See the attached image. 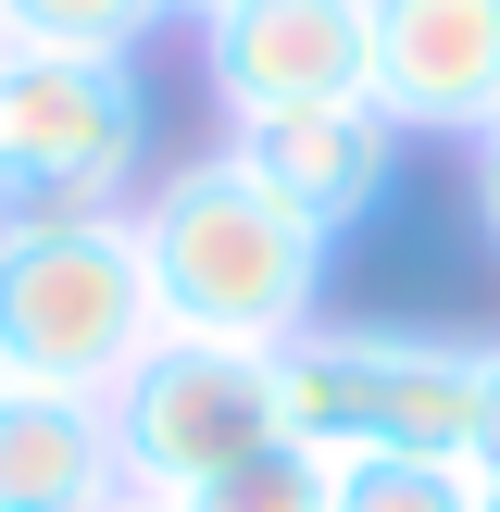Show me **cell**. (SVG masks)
Here are the masks:
<instances>
[{
	"mask_svg": "<svg viewBox=\"0 0 500 512\" xmlns=\"http://www.w3.org/2000/svg\"><path fill=\"white\" fill-rule=\"evenodd\" d=\"M138 250H150V313L188 350H263L275 363L288 338L325 325V263H338V238H313V225H300L263 175H238L225 150L175 163L163 188L138 200Z\"/></svg>",
	"mask_w": 500,
	"mask_h": 512,
	"instance_id": "6da1fadb",
	"label": "cell"
},
{
	"mask_svg": "<svg viewBox=\"0 0 500 512\" xmlns=\"http://www.w3.org/2000/svg\"><path fill=\"white\" fill-rule=\"evenodd\" d=\"M163 350L138 200L125 213H0V388L113 400Z\"/></svg>",
	"mask_w": 500,
	"mask_h": 512,
	"instance_id": "7a4b0ae2",
	"label": "cell"
},
{
	"mask_svg": "<svg viewBox=\"0 0 500 512\" xmlns=\"http://www.w3.org/2000/svg\"><path fill=\"white\" fill-rule=\"evenodd\" d=\"M488 338L438 325H313L275 350V438L338 463H475Z\"/></svg>",
	"mask_w": 500,
	"mask_h": 512,
	"instance_id": "3957f363",
	"label": "cell"
},
{
	"mask_svg": "<svg viewBox=\"0 0 500 512\" xmlns=\"http://www.w3.org/2000/svg\"><path fill=\"white\" fill-rule=\"evenodd\" d=\"M150 175V75L13 50L0 63V213H125Z\"/></svg>",
	"mask_w": 500,
	"mask_h": 512,
	"instance_id": "277c9868",
	"label": "cell"
},
{
	"mask_svg": "<svg viewBox=\"0 0 500 512\" xmlns=\"http://www.w3.org/2000/svg\"><path fill=\"white\" fill-rule=\"evenodd\" d=\"M113 463H125V500H200L213 475H238L250 450H275V363L263 350H188L163 338L113 400Z\"/></svg>",
	"mask_w": 500,
	"mask_h": 512,
	"instance_id": "5b68a950",
	"label": "cell"
},
{
	"mask_svg": "<svg viewBox=\"0 0 500 512\" xmlns=\"http://www.w3.org/2000/svg\"><path fill=\"white\" fill-rule=\"evenodd\" d=\"M200 75H213L225 125L313 113V100H363V75H375V0H238V13L200 25Z\"/></svg>",
	"mask_w": 500,
	"mask_h": 512,
	"instance_id": "8992f818",
	"label": "cell"
},
{
	"mask_svg": "<svg viewBox=\"0 0 500 512\" xmlns=\"http://www.w3.org/2000/svg\"><path fill=\"white\" fill-rule=\"evenodd\" d=\"M363 100L400 138H488L500 125V0H375Z\"/></svg>",
	"mask_w": 500,
	"mask_h": 512,
	"instance_id": "52a82bcc",
	"label": "cell"
},
{
	"mask_svg": "<svg viewBox=\"0 0 500 512\" xmlns=\"http://www.w3.org/2000/svg\"><path fill=\"white\" fill-rule=\"evenodd\" d=\"M400 150H413V138H400L375 100H313V113H250V125H225V163L263 175L313 238H350V225L388 213Z\"/></svg>",
	"mask_w": 500,
	"mask_h": 512,
	"instance_id": "ba28073f",
	"label": "cell"
},
{
	"mask_svg": "<svg viewBox=\"0 0 500 512\" xmlns=\"http://www.w3.org/2000/svg\"><path fill=\"white\" fill-rule=\"evenodd\" d=\"M113 413L100 400H50V388H0V512H113Z\"/></svg>",
	"mask_w": 500,
	"mask_h": 512,
	"instance_id": "9c48e42d",
	"label": "cell"
},
{
	"mask_svg": "<svg viewBox=\"0 0 500 512\" xmlns=\"http://www.w3.org/2000/svg\"><path fill=\"white\" fill-rule=\"evenodd\" d=\"M13 50H75V63H138L175 25V0H0Z\"/></svg>",
	"mask_w": 500,
	"mask_h": 512,
	"instance_id": "30bf717a",
	"label": "cell"
},
{
	"mask_svg": "<svg viewBox=\"0 0 500 512\" xmlns=\"http://www.w3.org/2000/svg\"><path fill=\"white\" fill-rule=\"evenodd\" d=\"M325 512H488L475 463H338Z\"/></svg>",
	"mask_w": 500,
	"mask_h": 512,
	"instance_id": "8fae6325",
	"label": "cell"
},
{
	"mask_svg": "<svg viewBox=\"0 0 500 512\" xmlns=\"http://www.w3.org/2000/svg\"><path fill=\"white\" fill-rule=\"evenodd\" d=\"M325 488H338V475H325L313 450H288V438H275V450H250L238 475H213V488H200V500H175V512H325Z\"/></svg>",
	"mask_w": 500,
	"mask_h": 512,
	"instance_id": "7c38bea8",
	"label": "cell"
},
{
	"mask_svg": "<svg viewBox=\"0 0 500 512\" xmlns=\"http://www.w3.org/2000/svg\"><path fill=\"white\" fill-rule=\"evenodd\" d=\"M475 475L500 488V338H488V388H475Z\"/></svg>",
	"mask_w": 500,
	"mask_h": 512,
	"instance_id": "4fadbf2b",
	"label": "cell"
},
{
	"mask_svg": "<svg viewBox=\"0 0 500 512\" xmlns=\"http://www.w3.org/2000/svg\"><path fill=\"white\" fill-rule=\"evenodd\" d=\"M475 225H488V250H500V125L475 138Z\"/></svg>",
	"mask_w": 500,
	"mask_h": 512,
	"instance_id": "5bb4252c",
	"label": "cell"
},
{
	"mask_svg": "<svg viewBox=\"0 0 500 512\" xmlns=\"http://www.w3.org/2000/svg\"><path fill=\"white\" fill-rule=\"evenodd\" d=\"M175 13H188V25H213V13H238V0H175Z\"/></svg>",
	"mask_w": 500,
	"mask_h": 512,
	"instance_id": "9a60e30c",
	"label": "cell"
},
{
	"mask_svg": "<svg viewBox=\"0 0 500 512\" xmlns=\"http://www.w3.org/2000/svg\"><path fill=\"white\" fill-rule=\"evenodd\" d=\"M113 512H163V500H113Z\"/></svg>",
	"mask_w": 500,
	"mask_h": 512,
	"instance_id": "2e32d148",
	"label": "cell"
},
{
	"mask_svg": "<svg viewBox=\"0 0 500 512\" xmlns=\"http://www.w3.org/2000/svg\"><path fill=\"white\" fill-rule=\"evenodd\" d=\"M0 63H13V25H0Z\"/></svg>",
	"mask_w": 500,
	"mask_h": 512,
	"instance_id": "e0dca14e",
	"label": "cell"
},
{
	"mask_svg": "<svg viewBox=\"0 0 500 512\" xmlns=\"http://www.w3.org/2000/svg\"><path fill=\"white\" fill-rule=\"evenodd\" d=\"M488 512H500V488H488Z\"/></svg>",
	"mask_w": 500,
	"mask_h": 512,
	"instance_id": "ac0fdd59",
	"label": "cell"
}]
</instances>
